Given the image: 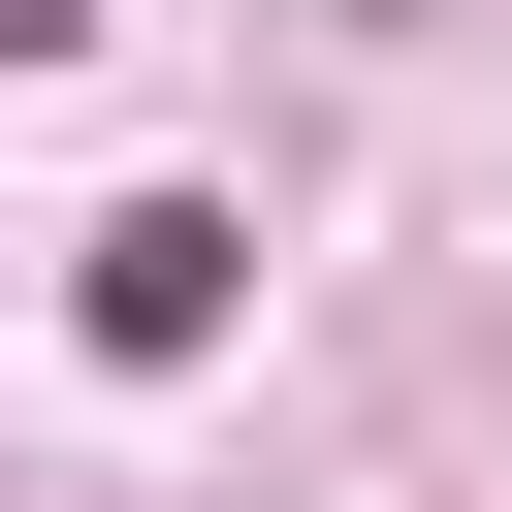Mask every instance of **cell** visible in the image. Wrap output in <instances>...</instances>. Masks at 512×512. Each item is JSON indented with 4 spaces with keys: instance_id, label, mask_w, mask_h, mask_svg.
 I'll list each match as a JSON object with an SVG mask.
<instances>
[{
    "instance_id": "1",
    "label": "cell",
    "mask_w": 512,
    "mask_h": 512,
    "mask_svg": "<svg viewBox=\"0 0 512 512\" xmlns=\"http://www.w3.org/2000/svg\"><path fill=\"white\" fill-rule=\"evenodd\" d=\"M192 320H224V224H192V192H160V224H96V352H192Z\"/></svg>"
}]
</instances>
